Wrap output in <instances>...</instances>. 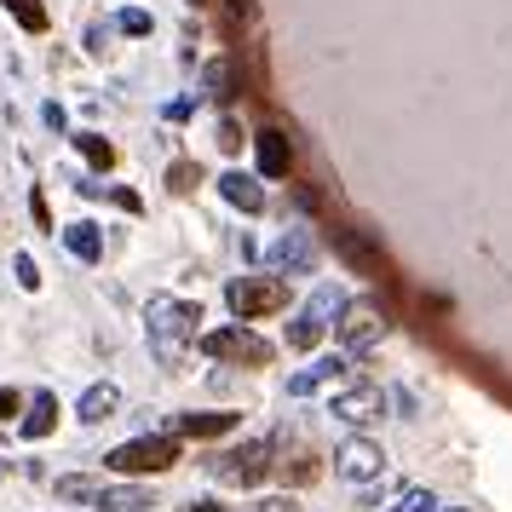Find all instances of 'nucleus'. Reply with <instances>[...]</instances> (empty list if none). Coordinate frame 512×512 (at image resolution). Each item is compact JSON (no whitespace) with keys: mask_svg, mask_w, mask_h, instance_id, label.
<instances>
[{"mask_svg":"<svg viewBox=\"0 0 512 512\" xmlns=\"http://www.w3.org/2000/svg\"><path fill=\"white\" fill-rule=\"evenodd\" d=\"M196 323H202V305L179 300V294H156L144 305V334H150V351L162 369H185L190 346H196Z\"/></svg>","mask_w":512,"mask_h":512,"instance_id":"f257e3e1","label":"nucleus"},{"mask_svg":"<svg viewBox=\"0 0 512 512\" xmlns=\"http://www.w3.org/2000/svg\"><path fill=\"white\" fill-rule=\"evenodd\" d=\"M208 472L219 478V484H231V489H259L271 472H277V443L248 438V443H236V449H219V455L208 461Z\"/></svg>","mask_w":512,"mask_h":512,"instance_id":"f03ea898","label":"nucleus"},{"mask_svg":"<svg viewBox=\"0 0 512 512\" xmlns=\"http://www.w3.org/2000/svg\"><path fill=\"white\" fill-rule=\"evenodd\" d=\"M104 466L121 472V478H150V472H167V466H179V432L127 438V443H116V449L104 455Z\"/></svg>","mask_w":512,"mask_h":512,"instance_id":"7ed1b4c3","label":"nucleus"},{"mask_svg":"<svg viewBox=\"0 0 512 512\" xmlns=\"http://www.w3.org/2000/svg\"><path fill=\"white\" fill-rule=\"evenodd\" d=\"M202 351L219 357V363H231V369H271V357H277V346L265 334H254V328H242V323L208 328L202 334Z\"/></svg>","mask_w":512,"mask_h":512,"instance_id":"20e7f679","label":"nucleus"},{"mask_svg":"<svg viewBox=\"0 0 512 512\" xmlns=\"http://www.w3.org/2000/svg\"><path fill=\"white\" fill-rule=\"evenodd\" d=\"M340 311H346V294H340V288H317V294L300 305V317L288 323V346H294V351H311V346L328 334V328H334V317H340Z\"/></svg>","mask_w":512,"mask_h":512,"instance_id":"39448f33","label":"nucleus"},{"mask_svg":"<svg viewBox=\"0 0 512 512\" xmlns=\"http://www.w3.org/2000/svg\"><path fill=\"white\" fill-rule=\"evenodd\" d=\"M225 300H231V311L242 323H254V317H271V311L288 305V282L282 277H236L225 288Z\"/></svg>","mask_w":512,"mask_h":512,"instance_id":"423d86ee","label":"nucleus"},{"mask_svg":"<svg viewBox=\"0 0 512 512\" xmlns=\"http://www.w3.org/2000/svg\"><path fill=\"white\" fill-rule=\"evenodd\" d=\"M311 265H317V236L311 231H288L265 248V271H277V277H305Z\"/></svg>","mask_w":512,"mask_h":512,"instance_id":"0eeeda50","label":"nucleus"},{"mask_svg":"<svg viewBox=\"0 0 512 512\" xmlns=\"http://www.w3.org/2000/svg\"><path fill=\"white\" fill-rule=\"evenodd\" d=\"M334 472H340L346 484H369V478L386 472V449H380L374 438H346L340 449H334Z\"/></svg>","mask_w":512,"mask_h":512,"instance_id":"6e6552de","label":"nucleus"},{"mask_svg":"<svg viewBox=\"0 0 512 512\" xmlns=\"http://www.w3.org/2000/svg\"><path fill=\"white\" fill-rule=\"evenodd\" d=\"M334 334H340V346L346 351H369L386 340V317H380V305H351L340 311V323H334Z\"/></svg>","mask_w":512,"mask_h":512,"instance_id":"1a4fd4ad","label":"nucleus"},{"mask_svg":"<svg viewBox=\"0 0 512 512\" xmlns=\"http://www.w3.org/2000/svg\"><path fill=\"white\" fill-rule=\"evenodd\" d=\"M380 409H386V397L369 380H357V386L334 397V420H346V426H369V420H380Z\"/></svg>","mask_w":512,"mask_h":512,"instance_id":"9d476101","label":"nucleus"},{"mask_svg":"<svg viewBox=\"0 0 512 512\" xmlns=\"http://www.w3.org/2000/svg\"><path fill=\"white\" fill-rule=\"evenodd\" d=\"M277 443V478L282 484H311L317 478V449H305L300 438H271Z\"/></svg>","mask_w":512,"mask_h":512,"instance_id":"9b49d317","label":"nucleus"},{"mask_svg":"<svg viewBox=\"0 0 512 512\" xmlns=\"http://www.w3.org/2000/svg\"><path fill=\"white\" fill-rule=\"evenodd\" d=\"M254 156H259V173H265V179H288V173H294V150H288V139H282L277 127H259Z\"/></svg>","mask_w":512,"mask_h":512,"instance_id":"f8f14e48","label":"nucleus"},{"mask_svg":"<svg viewBox=\"0 0 512 512\" xmlns=\"http://www.w3.org/2000/svg\"><path fill=\"white\" fill-rule=\"evenodd\" d=\"M104 225H93V219H75V225H64V248H70L81 265H98V254H104Z\"/></svg>","mask_w":512,"mask_h":512,"instance_id":"ddd939ff","label":"nucleus"},{"mask_svg":"<svg viewBox=\"0 0 512 512\" xmlns=\"http://www.w3.org/2000/svg\"><path fill=\"white\" fill-rule=\"evenodd\" d=\"M116 409H121V392L110 386V380H98V386H87V392H81V409H75V415L87 420V426H104Z\"/></svg>","mask_w":512,"mask_h":512,"instance_id":"4468645a","label":"nucleus"},{"mask_svg":"<svg viewBox=\"0 0 512 512\" xmlns=\"http://www.w3.org/2000/svg\"><path fill=\"white\" fill-rule=\"evenodd\" d=\"M219 196H225L231 208H242V213H259V208H265V190H259L248 173H219Z\"/></svg>","mask_w":512,"mask_h":512,"instance_id":"2eb2a0df","label":"nucleus"},{"mask_svg":"<svg viewBox=\"0 0 512 512\" xmlns=\"http://www.w3.org/2000/svg\"><path fill=\"white\" fill-rule=\"evenodd\" d=\"M52 426H58V397L35 392V403H29V415H24V426H18V432L35 443V438H52Z\"/></svg>","mask_w":512,"mask_h":512,"instance_id":"dca6fc26","label":"nucleus"},{"mask_svg":"<svg viewBox=\"0 0 512 512\" xmlns=\"http://www.w3.org/2000/svg\"><path fill=\"white\" fill-rule=\"evenodd\" d=\"M236 415H179L173 420V432L179 438H219V432H231Z\"/></svg>","mask_w":512,"mask_h":512,"instance_id":"f3484780","label":"nucleus"},{"mask_svg":"<svg viewBox=\"0 0 512 512\" xmlns=\"http://www.w3.org/2000/svg\"><path fill=\"white\" fill-rule=\"evenodd\" d=\"M93 501H98V507H110V512H144V507H150V495H144L139 484H116V489H98Z\"/></svg>","mask_w":512,"mask_h":512,"instance_id":"a211bd4d","label":"nucleus"},{"mask_svg":"<svg viewBox=\"0 0 512 512\" xmlns=\"http://www.w3.org/2000/svg\"><path fill=\"white\" fill-rule=\"evenodd\" d=\"M340 369H346V357H317V363H311V374H294V380H288V392H294V397L317 392L328 374H340Z\"/></svg>","mask_w":512,"mask_h":512,"instance_id":"6ab92c4d","label":"nucleus"},{"mask_svg":"<svg viewBox=\"0 0 512 512\" xmlns=\"http://www.w3.org/2000/svg\"><path fill=\"white\" fill-rule=\"evenodd\" d=\"M75 144H81V156H87L98 173H110V167H116V144H110V139H98V133H81Z\"/></svg>","mask_w":512,"mask_h":512,"instance_id":"aec40b11","label":"nucleus"},{"mask_svg":"<svg viewBox=\"0 0 512 512\" xmlns=\"http://www.w3.org/2000/svg\"><path fill=\"white\" fill-rule=\"evenodd\" d=\"M340 254H346L351 265H363V271H374V277H380V271H386V265H380V259L369 254V242H363V236H351V231L340 236Z\"/></svg>","mask_w":512,"mask_h":512,"instance_id":"412c9836","label":"nucleus"},{"mask_svg":"<svg viewBox=\"0 0 512 512\" xmlns=\"http://www.w3.org/2000/svg\"><path fill=\"white\" fill-rule=\"evenodd\" d=\"M6 12H12L24 29H35V35L47 29V6H41V0H6Z\"/></svg>","mask_w":512,"mask_h":512,"instance_id":"4be33fe9","label":"nucleus"},{"mask_svg":"<svg viewBox=\"0 0 512 512\" xmlns=\"http://www.w3.org/2000/svg\"><path fill=\"white\" fill-rule=\"evenodd\" d=\"M196 179H202V167H196V162H173V167H167V190H173V196H190Z\"/></svg>","mask_w":512,"mask_h":512,"instance_id":"5701e85b","label":"nucleus"},{"mask_svg":"<svg viewBox=\"0 0 512 512\" xmlns=\"http://www.w3.org/2000/svg\"><path fill=\"white\" fill-rule=\"evenodd\" d=\"M202 81H208V93H213V98H236V75H231V64H208V75H202Z\"/></svg>","mask_w":512,"mask_h":512,"instance_id":"b1692460","label":"nucleus"},{"mask_svg":"<svg viewBox=\"0 0 512 512\" xmlns=\"http://www.w3.org/2000/svg\"><path fill=\"white\" fill-rule=\"evenodd\" d=\"M225 6V18H231L236 29H254L259 24V0H219Z\"/></svg>","mask_w":512,"mask_h":512,"instance_id":"393cba45","label":"nucleus"},{"mask_svg":"<svg viewBox=\"0 0 512 512\" xmlns=\"http://www.w3.org/2000/svg\"><path fill=\"white\" fill-rule=\"evenodd\" d=\"M392 512H438V495L432 489H403Z\"/></svg>","mask_w":512,"mask_h":512,"instance_id":"a878e982","label":"nucleus"},{"mask_svg":"<svg viewBox=\"0 0 512 512\" xmlns=\"http://www.w3.org/2000/svg\"><path fill=\"white\" fill-rule=\"evenodd\" d=\"M58 495H64V501H93L98 484L93 478H81V472H70V478H58Z\"/></svg>","mask_w":512,"mask_h":512,"instance_id":"bb28decb","label":"nucleus"},{"mask_svg":"<svg viewBox=\"0 0 512 512\" xmlns=\"http://www.w3.org/2000/svg\"><path fill=\"white\" fill-rule=\"evenodd\" d=\"M121 35H150V12H121Z\"/></svg>","mask_w":512,"mask_h":512,"instance_id":"cd10ccee","label":"nucleus"},{"mask_svg":"<svg viewBox=\"0 0 512 512\" xmlns=\"http://www.w3.org/2000/svg\"><path fill=\"white\" fill-rule=\"evenodd\" d=\"M219 150H242V127H236L231 116L219 121Z\"/></svg>","mask_w":512,"mask_h":512,"instance_id":"c85d7f7f","label":"nucleus"},{"mask_svg":"<svg viewBox=\"0 0 512 512\" xmlns=\"http://www.w3.org/2000/svg\"><path fill=\"white\" fill-rule=\"evenodd\" d=\"M18 282H24V288H41V265L29 254H18Z\"/></svg>","mask_w":512,"mask_h":512,"instance_id":"c756f323","label":"nucleus"},{"mask_svg":"<svg viewBox=\"0 0 512 512\" xmlns=\"http://www.w3.org/2000/svg\"><path fill=\"white\" fill-rule=\"evenodd\" d=\"M18 409H24V397L12 392V386H0V420H12Z\"/></svg>","mask_w":512,"mask_h":512,"instance_id":"7c9ffc66","label":"nucleus"},{"mask_svg":"<svg viewBox=\"0 0 512 512\" xmlns=\"http://www.w3.org/2000/svg\"><path fill=\"white\" fill-rule=\"evenodd\" d=\"M254 512H294V501H288V495H271V501H259Z\"/></svg>","mask_w":512,"mask_h":512,"instance_id":"2f4dec72","label":"nucleus"},{"mask_svg":"<svg viewBox=\"0 0 512 512\" xmlns=\"http://www.w3.org/2000/svg\"><path fill=\"white\" fill-rule=\"evenodd\" d=\"M185 512H225V507H219V501H190Z\"/></svg>","mask_w":512,"mask_h":512,"instance_id":"473e14b6","label":"nucleus"},{"mask_svg":"<svg viewBox=\"0 0 512 512\" xmlns=\"http://www.w3.org/2000/svg\"><path fill=\"white\" fill-rule=\"evenodd\" d=\"M438 512H443V507H438ZM449 512H466V507H449Z\"/></svg>","mask_w":512,"mask_h":512,"instance_id":"72a5a7b5","label":"nucleus"},{"mask_svg":"<svg viewBox=\"0 0 512 512\" xmlns=\"http://www.w3.org/2000/svg\"><path fill=\"white\" fill-rule=\"evenodd\" d=\"M190 6H202V0H190Z\"/></svg>","mask_w":512,"mask_h":512,"instance_id":"f704fd0d","label":"nucleus"},{"mask_svg":"<svg viewBox=\"0 0 512 512\" xmlns=\"http://www.w3.org/2000/svg\"><path fill=\"white\" fill-rule=\"evenodd\" d=\"M0 472H6V466H0Z\"/></svg>","mask_w":512,"mask_h":512,"instance_id":"c9c22d12","label":"nucleus"}]
</instances>
